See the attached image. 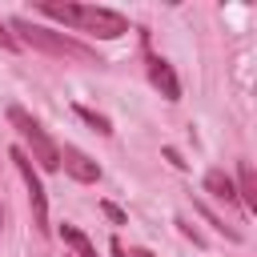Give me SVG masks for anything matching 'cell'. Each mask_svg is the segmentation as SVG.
Segmentation results:
<instances>
[{"label":"cell","instance_id":"obj_8","mask_svg":"<svg viewBox=\"0 0 257 257\" xmlns=\"http://www.w3.org/2000/svg\"><path fill=\"white\" fill-rule=\"evenodd\" d=\"M237 201L245 205V209H257V173H253V165L249 161H241L237 165Z\"/></svg>","mask_w":257,"mask_h":257},{"label":"cell","instance_id":"obj_16","mask_svg":"<svg viewBox=\"0 0 257 257\" xmlns=\"http://www.w3.org/2000/svg\"><path fill=\"white\" fill-rule=\"evenodd\" d=\"M124 257H153V253H149V249H141V245H137V249H128V253H124Z\"/></svg>","mask_w":257,"mask_h":257},{"label":"cell","instance_id":"obj_6","mask_svg":"<svg viewBox=\"0 0 257 257\" xmlns=\"http://www.w3.org/2000/svg\"><path fill=\"white\" fill-rule=\"evenodd\" d=\"M60 161H64V173H68L72 181H80V185H96V181H100V165H96L88 153H80L76 145H64V149H60Z\"/></svg>","mask_w":257,"mask_h":257},{"label":"cell","instance_id":"obj_13","mask_svg":"<svg viewBox=\"0 0 257 257\" xmlns=\"http://www.w3.org/2000/svg\"><path fill=\"white\" fill-rule=\"evenodd\" d=\"M0 48H8V52H16V48H20V44H16V36L8 32V24H4V20H0Z\"/></svg>","mask_w":257,"mask_h":257},{"label":"cell","instance_id":"obj_14","mask_svg":"<svg viewBox=\"0 0 257 257\" xmlns=\"http://www.w3.org/2000/svg\"><path fill=\"white\" fill-rule=\"evenodd\" d=\"M165 161H169L173 169H189V161H185V157H181L177 149H165Z\"/></svg>","mask_w":257,"mask_h":257},{"label":"cell","instance_id":"obj_2","mask_svg":"<svg viewBox=\"0 0 257 257\" xmlns=\"http://www.w3.org/2000/svg\"><path fill=\"white\" fill-rule=\"evenodd\" d=\"M8 32L16 36V44H28V48H36V52H44V56L100 64V56H96L88 44H80V40H72V36H64V32H52V28H44V24H32L28 16H16V20L8 24Z\"/></svg>","mask_w":257,"mask_h":257},{"label":"cell","instance_id":"obj_7","mask_svg":"<svg viewBox=\"0 0 257 257\" xmlns=\"http://www.w3.org/2000/svg\"><path fill=\"white\" fill-rule=\"evenodd\" d=\"M205 193H213L221 205H241V201H237V185H233V177H225L221 169H209V173H205Z\"/></svg>","mask_w":257,"mask_h":257},{"label":"cell","instance_id":"obj_4","mask_svg":"<svg viewBox=\"0 0 257 257\" xmlns=\"http://www.w3.org/2000/svg\"><path fill=\"white\" fill-rule=\"evenodd\" d=\"M8 161L20 169V177H24V189H28V205H32V225H36V233L40 237H48L52 233V225H48V193H44V185H40V173L32 169V161H28V153L24 149H12L8 153Z\"/></svg>","mask_w":257,"mask_h":257},{"label":"cell","instance_id":"obj_1","mask_svg":"<svg viewBox=\"0 0 257 257\" xmlns=\"http://www.w3.org/2000/svg\"><path fill=\"white\" fill-rule=\"evenodd\" d=\"M36 12H44V16H52V20H60V24L76 28V32H88L96 40H116V36L128 32V16L116 12V8H100V4H68V0L56 4V0H40Z\"/></svg>","mask_w":257,"mask_h":257},{"label":"cell","instance_id":"obj_9","mask_svg":"<svg viewBox=\"0 0 257 257\" xmlns=\"http://www.w3.org/2000/svg\"><path fill=\"white\" fill-rule=\"evenodd\" d=\"M60 237H64V245L72 249V257H96V245H92V241H88V233H80L76 225H68V221H64V225H60Z\"/></svg>","mask_w":257,"mask_h":257},{"label":"cell","instance_id":"obj_11","mask_svg":"<svg viewBox=\"0 0 257 257\" xmlns=\"http://www.w3.org/2000/svg\"><path fill=\"white\" fill-rule=\"evenodd\" d=\"M100 213H104L112 225H124V221H128V217H124V209H120V205H112V201H100Z\"/></svg>","mask_w":257,"mask_h":257},{"label":"cell","instance_id":"obj_15","mask_svg":"<svg viewBox=\"0 0 257 257\" xmlns=\"http://www.w3.org/2000/svg\"><path fill=\"white\" fill-rule=\"evenodd\" d=\"M108 249H112V257H124V245H120L116 237H112V245H108Z\"/></svg>","mask_w":257,"mask_h":257},{"label":"cell","instance_id":"obj_5","mask_svg":"<svg viewBox=\"0 0 257 257\" xmlns=\"http://www.w3.org/2000/svg\"><path fill=\"white\" fill-rule=\"evenodd\" d=\"M145 64H149V80H153V88H157L165 100H181V84H177L173 64H169L165 56H157V52L149 48V40H145Z\"/></svg>","mask_w":257,"mask_h":257},{"label":"cell","instance_id":"obj_10","mask_svg":"<svg viewBox=\"0 0 257 257\" xmlns=\"http://www.w3.org/2000/svg\"><path fill=\"white\" fill-rule=\"evenodd\" d=\"M72 112L92 128V133H100V137H112V120L104 116V112H92V108H84V104H72Z\"/></svg>","mask_w":257,"mask_h":257},{"label":"cell","instance_id":"obj_3","mask_svg":"<svg viewBox=\"0 0 257 257\" xmlns=\"http://www.w3.org/2000/svg\"><path fill=\"white\" fill-rule=\"evenodd\" d=\"M8 124H12V128L20 133V141L28 145V149H24V153H32L28 161H36L44 173H56V169H60V149L52 145V137L40 128V120H36L28 108H20V104H8Z\"/></svg>","mask_w":257,"mask_h":257},{"label":"cell","instance_id":"obj_12","mask_svg":"<svg viewBox=\"0 0 257 257\" xmlns=\"http://www.w3.org/2000/svg\"><path fill=\"white\" fill-rule=\"evenodd\" d=\"M177 225H181V233H185V237H193V245H205V237H201V229H193V225H189L185 217H177Z\"/></svg>","mask_w":257,"mask_h":257}]
</instances>
